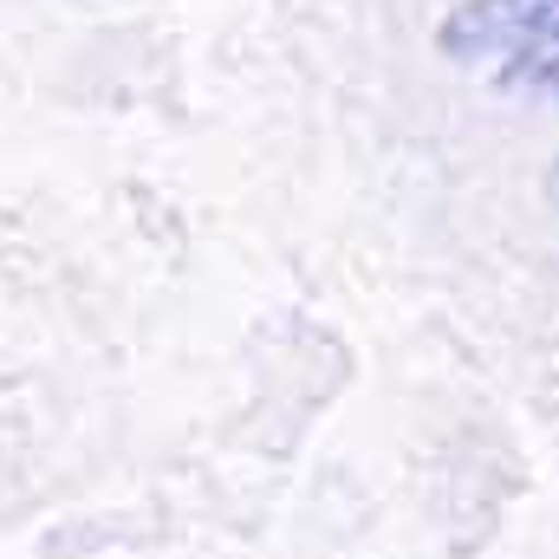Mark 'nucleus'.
<instances>
[{
  "label": "nucleus",
  "instance_id": "1",
  "mask_svg": "<svg viewBox=\"0 0 559 559\" xmlns=\"http://www.w3.org/2000/svg\"><path fill=\"white\" fill-rule=\"evenodd\" d=\"M442 52L455 66L501 59L514 85L559 98V0H462L442 20Z\"/></svg>",
  "mask_w": 559,
  "mask_h": 559
}]
</instances>
